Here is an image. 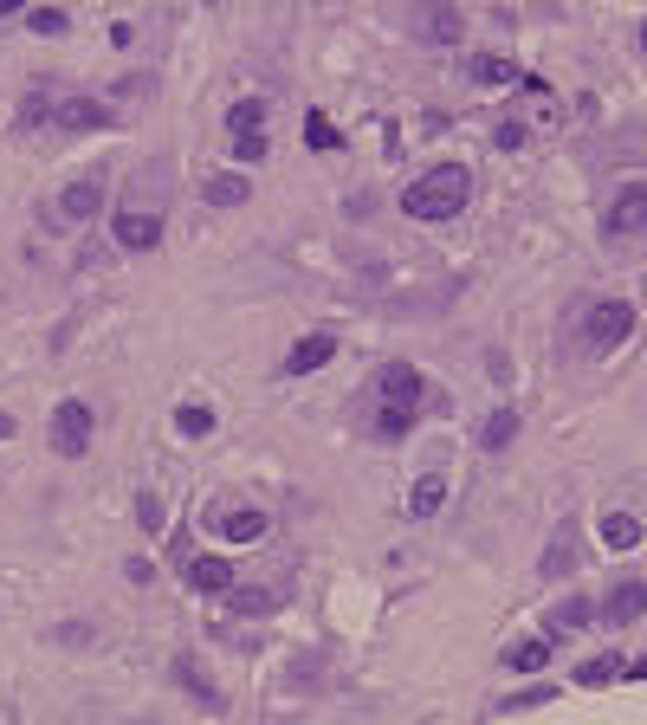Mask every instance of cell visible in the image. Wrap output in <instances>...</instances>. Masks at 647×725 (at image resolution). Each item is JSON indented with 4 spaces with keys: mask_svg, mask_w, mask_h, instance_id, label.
<instances>
[{
    "mask_svg": "<svg viewBox=\"0 0 647 725\" xmlns=\"http://www.w3.org/2000/svg\"><path fill=\"white\" fill-rule=\"evenodd\" d=\"M466 201H473V169L466 162H440V169L402 188L408 221H453V214H466Z\"/></svg>",
    "mask_w": 647,
    "mask_h": 725,
    "instance_id": "cell-1",
    "label": "cell"
},
{
    "mask_svg": "<svg viewBox=\"0 0 647 725\" xmlns=\"http://www.w3.org/2000/svg\"><path fill=\"white\" fill-rule=\"evenodd\" d=\"M85 447H91V408L85 402H59L52 408V454L78 460Z\"/></svg>",
    "mask_w": 647,
    "mask_h": 725,
    "instance_id": "cell-2",
    "label": "cell"
},
{
    "mask_svg": "<svg viewBox=\"0 0 647 725\" xmlns=\"http://www.w3.org/2000/svg\"><path fill=\"white\" fill-rule=\"evenodd\" d=\"M110 240H117L123 253H149V246H162V214H149V208L110 214Z\"/></svg>",
    "mask_w": 647,
    "mask_h": 725,
    "instance_id": "cell-3",
    "label": "cell"
},
{
    "mask_svg": "<svg viewBox=\"0 0 647 725\" xmlns=\"http://www.w3.org/2000/svg\"><path fill=\"white\" fill-rule=\"evenodd\" d=\"M628 331H635V305H622V298H609V305L589 311V350H596V357H602V350H615Z\"/></svg>",
    "mask_w": 647,
    "mask_h": 725,
    "instance_id": "cell-4",
    "label": "cell"
},
{
    "mask_svg": "<svg viewBox=\"0 0 647 725\" xmlns=\"http://www.w3.org/2000/svg\"><path fill=\"white\" fill-rule=\"evenodd\" d=\"M576 538H583V525H576V518H563L557 525V538H550V551L538 557V577H576Z\"/></svg>",
    "mask_w": 647,
    "mask_h": 725,
    "instance_id": "cell-5",
    "label": "cell"
},
{
    "mask_svg": "<svg viewBox=\"0 0 647 725\" xmlns=\"http://www.w3.org/2000/svg\"><path fill=\"white\" fill-rule=\"evenodd\" d=\"M609 227L615 240H628V234H647V188H622V195H615V208H609Z\"/></svg>",
    "mask_w": 647,
    "mask_h": 725,
    "instance_id": "cell-6",
    "label": "cell"
},
{
    "mask_svg": "<svg viewBox=\"0 0 647 725\" xmlns=\"http://www.w3.org/2000/svg\"><path fill=\"white\" fill-rule=\"evenodd\" d=\"M330 357H337V337L330 331H311L292 344V357H285V376H311V369H324Z\"/></svg>",
    "mask_w": 647,
    "mask_h": 725,
    "instance_id": "cell-7",
    "label": "cell"
},
{
    "mask_svg": "<svg viewBox=\"0 0 647 725\" xmlns=\"http://www.w3.org/2000/svg\"><path fill=\"white\" fill-rule=\"evenodd\" d=\"M641 609H647V583L622 577V583L609 590V609H602V615H609V628H635V622H641Z\"/></svg>",
    "mask_w": 647,
    "mask_h": 725,
    "instance_id": "cell-8",
    "label": "cell"
},
{
    "mask_svg": "<svg viewBox=\"0 0 647 725\" xmlns=\"http://www.w3.org/2000/svg\"><path fill=\"white\" fill-rule=\"evenodd\" d=\"M59 214H65V221H98V214H104V182H98V175L72 182V188H65V201H59Z\"/></svg>",
    "mask_w": 647,
    "mask_h": 725,
    "instance_id": "cell-9",
    "label": "cell"
},
{
    "mask_svg": "<svg viewBox=\"0 0 647 725\" xmlns=\"http://www.w3.org/2000/svg\"><path fill=\"white\" fill-rule=\"evenodd\" d=\"M415 402H421V369L389 363L382 369V408H415Z\"/></svg>",
    "mask_w": 647,
    "mask_h": 725,
    "instance_id": "cell-10",
    "label": "cell"
},
{
    "mask_svg": "<svg viewBox=\"0 0 647 725\" xmlns=\"http://www.w3.org/2000/svg\"><path fill=\"white\" fill-rule=\"evenodd\" d=\"M266 525H272V518L259 512V505H240V512L214 518V531H220V538H227V544H253V538H259V531H266Z\"/></svg>",
    "mask_w": 647,
    "mask_h": 725,
    "instance_id": "cell-11",
    "label": "cell"
},
{
    "mask_svg": "<svg viewBox=\"0 0 647 725\" xmlns=\"http://www.w3.org/2000/svg\"><path fill=\"white\" fill-rule=\"evenodd\" d=\"M59 123H65V130H110L117 117H110L98 98H65L59 104Z\"/></svg>",
    "mask_w": 647,
    "mask_h": 725,
    "instance_id": "cell-12",
    "label": "cell"
},
{
    "mask_svg": "<svg viewBox=\"0 0 647 725\" xmlns=\"http://www.w3.org/2000/svg\"><path fill=\"white\" fill-rule=\"evenodd\" d=\"M188 583L208 590V596H227L233 590V564L227 557H195V564H188Z\"/></svg>",
    "mask_w": 647,
    "mask_h": 725,
    "instance_id": "cell-13",
    "label": "cell"
},
{
    "mask_svg": "<svg viewBox=\"0 0 647 725\" xmlns=\"http://www.w3.org/2000/svg\"><path fill=\"white\" fill-rule=\"evenodd\" d=\"M544 622H550V635H570V628H589V622H596V603H589V596H563Z\"/></svg>",
    "mask_w": 647,
    "mask_h": 725,
    "instance_id": "cell-14",
    "label": "cell"
},
{
    "mask_svg": "<svg viewBox=\"0 0 647 725\" xmlns=\"http://www.w3.org/2000/svg\"><path fill=\"white\" fill-rule=\"evenodd\" d=\"M201 195H208V208H240L253 188H246V175H208V182H201Z\"/></svg>",
    "mask_w": 647,
    "mask_h": 725,
    "instance_id": "cell-15",
    "label": "cell"
},
{
    "mask_svg": "<svg viewBox=\"0 0 647 725\" xmlns=\"http://www.w3.org/2000/svg\"><path fill=\"white\" fill-rule=\"evenodd\" d=\"M602 544H609V551H635L641 544V518L635 512H609L602 518Z\"/></svg>",
    "mask_w": 647,
    "mask_h": 725,
    "instance_id": "cell-16",
    "label": "cell"
},
{
    "mask_svg": "<svg viewBox=\"0 0 647 725\" xmlns=\"http://www.w3.org/2000/svg\"><path fill=\"white\" fill-rule=\"evenodd\" d=\"M544 661H550V635H538V641H512V648H505V667H512V674H538Z\"/></svg>",
    "mask_w": 647,
    "mask_h": 725,
    "instance_id": "cell-17",
    "label": "cell"
},
{
    "mask_svg": "<svg viewBox=\"0 0 647 725\" xmlns=\"http://www.w3.org/2000/svg\"><path fill=\"white\" fill-rule=\"evenodd\" d=\"M421 33H428L434 46H453V39L466 33V13H460V7H434L428 20H421Z\"/></svg>",
    "mask_w": 647,
    "mask_h": 725,
    "instance_id": "cell-18",
    "label": "cell"
},
{
    "mask_svg": "<svg viewBox=\"0 0 647 725\" xmlns=\"http://www.w3.org/2000/svg\"><path fill=\"white\" fill-rule=\"evenodd\" d=\"M440 505H447V480H440V473L415 480V492H408V512H415V518H434Z\"/></svg>",
    "mask_w": 647,
    "mask_h": 725,
    "instance_id": "cell-19",
    "label": "cell"
},
{
    "mask_svg": "<svg viewBox=\"0 0 647 725\" xmlns=\"http://www.w3.org/2000/svg\"><path fill=\"white\" fill-rule=\"evenodd\" d=\"M266 117H272V104H266V98H240V104L227 111L233 136H259V123H266Z\"/></svg>",
    "mask_w": 647,
    "mask_h": 725,
    "instance_id": "cell-20",
    "label": "cell"
},
{
    "mask_svg": "<svg viewBox=\"0 0 647 725\" xmlns=\"http://www.w3.org/2000/svg\"><path fill=\"white\" fill-rule=\"evenodd\" d=\"M518 441V408H492L486 415V434H479V447H512Z\"/></svg>",
    "mask_w": 647,
    "mask_h": 725,
    "instance_id": "cell-21",
    "label": "cell"
},
{
    "mask_svg": "<svg viewBox=\"0 0 647 725\" xmlns=\"http://www.w3.org/2000/svg\"><path fill=\"white\" fill-rule=\"evenodd\" d=\"M615 674H622V654H589V661L576 667V680H583V687H609Z\"/></svg>",
    "mask_w": 647,
    "mask_h": 725,
    "instance_id": "cell-22",
    "label": "cell"
},
{
    "mask_svg": "<svg viewBox=\"0 0 647 725\" xmlns=\"http://www.w3.org/2000/svg\"><path fill=\"white\" fill-rule=\"evenodd\" d=\"M175 428H182L188 441H201V434H214V415L201 402H182V408H175Z\"/></svg>",
    "mask_w": 647,
    "mask_h": 725,
    "instance_id": "cell-23",
    "label": "cell"
},
{
    "mask_svg": "<svg viewBox=\"0 0 647 725\" xmlns=\"http://www.w3.org/2000/svg\"><path fill=\"white\" fill-rule=\"evenodd\" d=\"M473 78L479 85H518V65L512 59H473Z\"/></svg>",
    "mask_w": 647,
    "mask_h": 725,
    "instance_id": "cell-24",
    "label": "cell"
},
{
    "mask_svg": "<svg viewBox=\"0 0 647 725\" xmlns=\"http://www.w3.org/2000/svg\"><path fill=\"white\" fill-rule=\"evenodd\" d=\"M175 680H182V687H188V693H195V700H201V706H220V693H214V687H208V680H201V674H195V661H175Z\"/></svg>",
    "mask_w": 647,
    "mask_h": 725,
    "instance_id": "cell-25",
    "label": "cell"
},
{
    "mask_svg": "<svg viewBox=\"0 0 647 725\" xmlns=\"http://www.w3.org/2000/svg\"><path fill=\"white\" fill-rule=\"evenodd\" d=\"M376 428H382V441H402V434L415 428V408H382V415H376Z\"/></svg>",
    "mask_w": 647,
    "mask_h": 725,
    "instance_id": "cell-26",
    "label": "cell"
},
{
    "mask_svg": "<svg viewBox=\"0 0 647 725\" xmlns=\"http://www.w3.org/2000/svg\"><path fill=\"white\" fill-rule=\"evenodd\" d=\"M305 143H311V149H337L343 136H337V123H330V117L311 111V117H305Z\"/></svg>",
    "mask_w": 647,
    "mask_h": 725,
    "instance_id": "cell-27",
    "label": "cell"
},
{
    "mask_svg": "<svg viewBox=\"0 0 647 725\" xmlns=\"http://www.w3.org/2000/svg\"><path fill=\"white\" fill-rule=\"evenodd\" d=\"M26 26H33L39 39H59L65 33V13L59 7H33V13H26Z\"/></svg>",
    "mask_w": 647,
    "mask_h": 725,
    "instance_id": "cell-28",
    "label": "cell"
},
{
    "mask_svg": "<svg viewBox=\"0 0 647 725\" xmlns=\"http://www.w3.org/2000/svg\"><path fill=\"white\" fill-rule=\"evenodd\" d=\"M227 596H233V609H246V615L279 609V590H227Z\"/></svg>",
    "mask_w": 647,
    "mask_h": 725,
    "instance_id": "cell-29",
    "label": "cell"
},
{
    "mask_svg": "<svg viewBox=\"0 0 647 725\" xmlns=\"http://www.w3.org/2000/svg\"><path fill=\"white\" fill-rule=\"evenodd\" d=\"M266 136H233V162H266Z\"/></svg>",
    "mask_w": 647,
    "mask_h": 725,
    "instance_id": "cell-30",
    "label": "cell"
},
{
    "mask_svg": "<svg viewBox=\"0 0 647 725\" xmlns=\"http://www.w3.org/2000/svg\"><path fill=\"white\" fill-rule=\"evenodd\" d=\"M136 518H143L149 531H162V505H156V492H143V499H136Z\"/></svg>",
    "mask_w": 647,
    "mask_h": 725,
    "instance_id": "cell-31",
    "label": "cell"
},
{
    "mask_svg": "<svg viewBox=\"0 0 647 725\" xmlns=\"http://www.w3.org/2000/svg\"><path fill=\"white\" fill-rule=\"evenodd\" d=\"M492 143H499V149H518V143H525V123H499V136H492Z\"/></svg>",
    "mask_w": 647,
    "mask_h": 725,
    "instance_id": "cell-32",
    "label": "cell"
},
{
    "mask_svg": "<svg viewBox=\"0 0 647 725\" xmlns=\"http://www.w3.org/2000/svg\"><path fill=\"white\" fill-rule=\"evenodd\" d=\"M622 674H628V680H647V654H641V661H635V667H622Z\"/></svg>",
    "mask_w": 647,
    "mask_h": 725,
    "instance_id": "cell-33",
    "label": "cell"
},
{
    "mask_svg": "<svg viewBox=\"0 0 647 725\" xmlns=\"http://www.w3.org/2000/svg\"><path fill=\"white\" fill-rule=\"evenodd\" d=\"M7 434H13V415H7V408H0V441H7Z\"/></svg>",
    "mask_w": 647,
    "mask_h": 725,
    "instance_id": "cell-34",
    "label": "cell"
},
{
    "mask_svg": "<svg viewBox=\"0 0 647 725\" xmlns=\"http://www.w3.org/2000/svg\"><path fill=\"white\" fill-rule=\"evenodd\" d=\"M635 33H641V52H647V20H641V26H635Z\"/></svg>",
    "mask_w": 647,
    "mask_h": 725,
    "instance_id": "cell-35",
    "label": "cell"
},
{
    "mask_svg": "<svg viewBox=\"0 0 647 725\" xmlns=\"http://www.w3.org/2000/svg\"><path fill=\"white\" fill-rule=\"evenodd\" d=\"M7 13H13V0H0V20H7Z\"/></svg>",
    "mask_w": 647,
    "mask_h": 725,
    "instance_id": "cell-36",
    "label": "cell"
}]
</instances>
